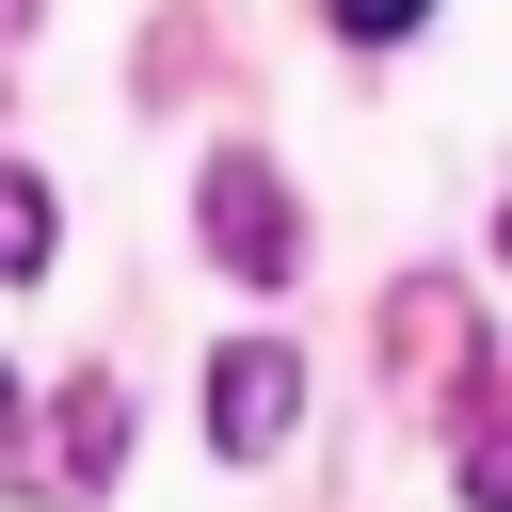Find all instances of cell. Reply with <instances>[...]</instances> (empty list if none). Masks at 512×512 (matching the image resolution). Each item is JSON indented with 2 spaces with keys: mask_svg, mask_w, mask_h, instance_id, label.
Wrapping results in <instances>:
<instances>
[{
  "mask_svg": "<svg viewBox=\"0 0 512 512\" xmlns=\"http://www.w3.org/2000/svg\"><path fill=\"white\" fill-rule=\"evenodd\" d=\"M208 256H224V272H256V288H288V272H304V208H288V176H272V160H240V144L208 160Z\"/></svg>",
  "mask_w": 512,
  "mask_h": 512,
  "instance_id": "6da1fadb",
  "label": "cell"
},
{
  "mask_svg": "<svg viewBox=\"0 0 512 512\" xmlns=\"http://www.w3.org/2000/svg\"><path fill=\"white\" fill-rule=\"evenodd\" d=\"M288 432H304V352H272V336L208 352V448L224 464H272Z\"/></svg>",
  "mask_w": 512,
  "mask_h": 512,
  "instance_id": "7a4b0ae2",
  "label": "cell"
},
{
  "mask_svg": "<svg viewBox=\"0 0 512 512\" xmlns=\"http://www.w3.org/2000/svg\"><path fill=\"white\" fill-rule=\"evenodd\" d=\"M112 464H128V384H112V368H80V384H64V416H48V480H64V496H112Z\"/></svg>",
  "mask_w": 512,
  "mask_h": 512,
  "instance_id": "3957f363",
  "label": "cell"
},
{
  "mask_svg": "<svg viewBox=\"0 0 512 512\" xmlns=\"http://www.w3.org/2000/svg\"><path fill=\"white\" fill-rule=\"evenodd\" d=\"M16 272H48V176L32 160H0V288Z\"/></svg>",
  "mask_w": 512,
  "mask_h": 512,
  "instance_id": "277c9868",
  "label": "cell"
},
{
  "mask_svg": "<svg viewBox=\"0 0 512 512\" xmlns=\"http://www.w3.org/2000/svg\"><path fill=\"white\" fill-rule=\"evenodd\" d=\"M320 16H336V32H352V48H384V32H416V16H432V0H320Z\"/></svg>",
  "mask_w": 512,
  "mask_h": 512,
  "instance_id": "5b68a950",
  "label": "cell"
},
{
  "mask_svg": "<svg viewBox=\"0 0 512 512\" xmlns=\"http://www.w3.org/2000/svg\"><path fill=\"white\" fill-rule=\"evenodd\" d=\"M0 432H16V368H0Z\"/></svg>",
  "mask_w": 512,
  "mask_h": 512,
  "instance_id": "8992f818",
  "label": "cell"
},
{
  "mask_svg": "<svg viewBox=\"0 0 512 512\" xmlns=\"http://www.w3.org/2000/svg\"><path fill=\"white\" fill-rule=\"evenodd\" d=\"M16 16H32V0H0V32H16Z\"/></svg>",
  "mask_w": 512,
  "mask_h": 512,
  "instance_id": "52a82bcc",
  "label": "cell"
}]
</instances>
